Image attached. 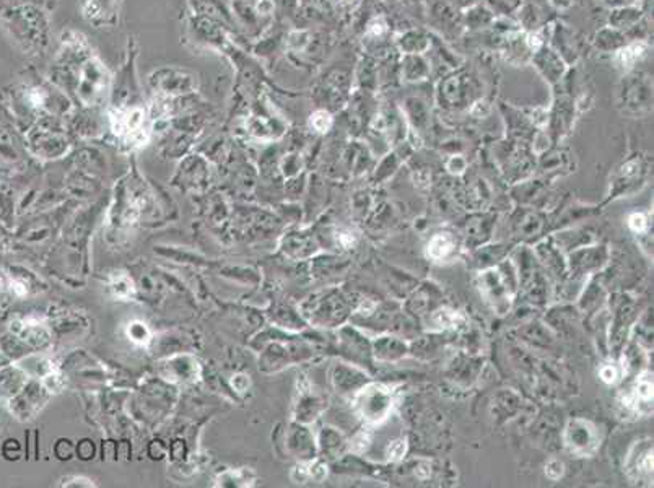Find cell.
Wrapping results in <instances>:
<instances>
[{
    "label": "cell",
    "mask_w": 654,
    "mask_h": 488,
    "mask_svg": "<svg viewBox=\"0 0 654 488\" xmlns=\"http://www.w3.org/2000/svg\"><path fill=\"white\" fill-rule=\"evenodd\" d=\"M330 124H332V118H330V114L326 111H318L311 118V126L318 132H326L330 127Z\"/></svg>",
    "instance_id": "obj_5"
},
{
    "label": "cell",
    "mask_w": 654,
    "mask_h": 488,
    "mask_svg": "<svg viewBox=\"0 0 654 488\" xmlns=\"http://www.w3.org/2000/svg\"><path fill=\"white\" fill-rule=\"evenodd\" d=\"M452 251H454V241L448 233H440L433 236L428 244V254L436 261L446 259Z\"/></svg>",
    "instance_id": "obj_3"
},
{
    "label": "cell",
    "mask_w": 654,
    "mask_h": 488,
    "mask_svg": "<svg viewBox=\"0 0 654 488\" xmlns=\"http://www.w3.org/2000/svg\"><path fill=\"white\" fill-rule=\"evenodd\" d=\"M527 43H529V46H531L532 49H537L541 46V43L542 41L539 39V36L537 35H529V38H527Z\"/></svg>",
    "instance_id": "obj_12"
},
{
    "label": "cell",
    "mask_w": 654,
    "mask_h": 488,
    "mask_svg": "<svg viewBox=\"0 0 654 488\" xmlns=\"http://www.w3.org/2000/svg\"><path fill=\"white\" fill-rule=\"evenodd\" d=\"M581 428H578V423L575 421V423H571V426H570V429H568V433L571 435V443H568L570 446H571V449L573 451H576V452H586L587 451V446L589 444H594L592 441H594V433H592V428L591 429H587L586 428V425L587 423H584V421H581Z\"/></svg>",
    "instance_id": "obj_2"
},
{
    "label": "cell",
    "mask_w": 654,
    "mask_h": 488,
    "mask_svg": "<svg viewBox=\"0 0 654 488\" xmlns=\"http://www.w3.org/2000/svg\"><path fill=\"white\" fill-rule=\"evenodd\" d=\"M644 51H646V46H644L643 43H635V44L627 46L625 49H620L615 55V61L622 69H630L635 64V61L640 59V57L644 54Z\"/></svg>",
    "instance_id": "obj_4"
},
{
    "label": "cell",
    "mask_w": 654,
    "mask_h": 488,
    "mask_svg": "<svg viewBox=\"0 0 654 488\" xmlns=\"http://www.w3.org/2000/svg\"><path fill=\"white\" fill-rule=\"evenodd\" d=\"M360 409L363 418H366L368 421H381L386 418L387 410L391 409V399L381 387H368L360 399Z\"/></svg>",
    "instance_id": "obj_1"
},
{
    "label": "cell",
    "mask_w": 654,
    "mask_h": 488,
    "mask_svg": "<svg viewBox=\"0 0 654 488\" xmlns=\"http://www.w3.org/2000/svg\"><path fill=\"white\" fill-rule=\"evenodd\" d=\"M545 474H547L549 478L552 480H558V478L563 475V462L553 459L550 461L547 466H545Z\"/></svg>",
    "instance_id": "obj_9"
},
{
    "label": "cell",
    "mask_w": 654,
    "mask_h": 488,
    "mask_svg": "<svg viewBox=\"0 0 654 488\" xmlns=\"http://www.w3.org/2000/svg\"><path fill=\"white\" fill-rule=\"evenodd\" d=\"M383 30H384V24L381 21H373L369 24V33H373V35H381Z\"/></svg>",
    "instance_id": "obj_11"
},
{
    "label": "cell",
    "mask_w": 654,
    "mask_h": 488,
    "mask_svg": "<svg viewBox=\"0 0 654 488\" xmlns=\"http://www.w3.org/2000/svg\"><path fill=\"white\" fill-rule=\"evenodd\" d=\"M405 451H407V443H405L404 440H397V441H392L391 444H389L387 456L392 461H399L404 457Z\"/></svg>",
    "instance_id": "obj_6"
},
{
    "label": "cell",
    "mask_w": 654,
    "mask_h": 488,
    "mask_svg": "<svg viewBox=\"0 0 654 488\" xmlns=\"http://www.w3.org/2000/svg\"><path fill=\"white\" fill-rule=\"evenodd\" d=\"M601 378H602L606 383H614V381H615V378H617V371H615V368H614V366H604V368L601 369Z\"/></svg>",
    "instance_id": "obj_10"
},
{
    "label": "cell",
    "mask_w": 654,
    "mask_h": 488,
    "mask_svg": "<svg viewBox=\"0 0 654 488\" xmlns=\"http://www.w3.org/2000/svg\"><path fill=\"white\" fill-rule=\"evenodd\" d=\"M628 226H630L632 231H635V233H643L648 226L646 217H644L643 213H638V212L632 213L630 217H628Z\"/></svg>",
    "instance_id": "obj_7"
},
{
    "label": "cell",
    "mask_w": 654,
    "mask_h": 488,
    "mask_svg": "<svg viewBox=\"0 0 654 488\" xmlns=\"http://www.w3.org/2000/svg\"><path fill=\"white\" fill-rule=\"evenodd\" d=\"M371 443V435L368 432H360L357 436L353 438L352 441V448L357 452H363L368 449V446Z\"/></svg>",
    "instance_id": "obj_8"
}]
</instances>
